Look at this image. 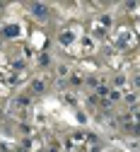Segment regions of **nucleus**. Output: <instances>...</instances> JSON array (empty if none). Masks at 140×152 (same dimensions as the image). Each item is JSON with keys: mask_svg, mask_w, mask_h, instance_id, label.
I'll return each mask as SVG.
<instances>
[{"mask_svg": "<svg viewBox=\"0 0 140 152\" xmlns=\"http://www.w3.org/2000/svg\"><path fill=\"white\" fill-rule=\"evenodd\" d=\"M29 12L36 17V20H46V17H48V7L41 5V3H32L29 5Z\"/></svg>", "mask_w": 140, "mask_h": 152, "instance_id": "1", "label": "nucleus"}, {"mask_svg": "<svg viewBox=\"0 0 140 152\" xmlns=\"http://www.w3.org/2000/svg\"><path fill=\"white\" fill-rule=\"evenodd\" d=\"M29 109V97H17L15 102H12V111L15 113H22V111H27Z\"/></svg>", "mask_w": 140, "mask_h": 152, "instance_id": "2", "label": "nucleus"}, {"mask_svg": "<svg viewBox=\"0 0 140 152\" xmlns=\"http://www.w3.org/2000/svg\"><path fill=\"white\" fill-rule=\"evenodd\" d=\"M44 89H46V82H44V80H34V82H32V92H34V94L44 92Z\"/></svg>", "mask_w": 140, "mask_h": 152, "instance_id": "3", "label": "nucleus"}, {"mask_svg": "<svg viewBox=\"0 0 140 152\" xmlns=\"http://www.w3.org/2000/svg\"><path fill=\"white\" fill-rule=\"evenodd\" d=\"M58 41H61L63 46H68V44H73V34H70V31H63V34H61V39H58Z\"/></svg>", "mask_w": 140, "mask_h": 152, "instance_id": "4", "label": "nucleus"}, {"mask_svg": "<svg viewBox=\"0 0 140 152\" xmlns=\"http://www.w3.org/2000/svg\"><path fill=\"white\" fill-rule=\"evenodd\" d=\"M17 31H19V29H17L15 24H10V27H5V31H3V34H5V36H10V39H12V36H17Z\"/></svg>", "mask_w": 140, "mask_h": 152, "instance_id": "5", "label": "nucleus"}, {"mask_svg": "<svg viewBox=\"0 0 140 152\" xmlns=\"http://www.w3.org/2000/svg\"><path fill=\"white\" fill-rule=\"evenodd\" d=\"M123 102H126V104H128V106H133V104H135V102H138V97H135V94H128V97H126V99H123Z\"/></svg>", "mask_w": 140, "mask_h": 152, "instance_id": "6", "label": "nucleus"}, {"mask_svg": "<svg viewBox=\"0 0 140 152\" xmlns=\"http://www.w3.org/2000/svg\"><path fill=\"white\" fill-rule=\"evenodd\" d=\"M39 63H41V65H48V63H51V58H48V56H41V58H39Z\"/></svg>", "mask_w": 140, "mask_h": 152, "instance_id": "7", "label": "nucleus"}, {"mask_svg": "<svg viewBox=\"0 0 140 152\" xmlns=\"http://www.w3.org/2000/svg\"><path fill=\"white\" fill-rule=\"evenodd\" d=\"M70 82H73V85H80V82H82V77H80V75H73Z\"/></svg>", "mask_w": 140, "mask_h": 152, "instance_id": "8", "label": "nucleus"}, {"mask_svg": "<svg viewBox=\"0 0 140 152\" xmlns=\"http://www.w3.org/2000/svg\"><path fill=\"white\" fill-rule=\"evenodd\" d=\"M114 85H116V87H123V85H126V77H116Z\"/></svg>", "mask_w": 140, "mask_h": 152, "instance_id": "9", "label": "nucleus"}, {"mask_svg": "<svg viewBox=\"0 0 140 152\" xmlns=\"http://www.w3.org/2000/svg\"><path fill=\"white\" fill-rule=\"evenodd\" d=\"M133 82H135V85H138V87H140V75H138V77H135V80H133Z\"/></svg>", "mask_w": 140, "mask_h": 152, "instance_id": "10", "label": "nucleus"}]
</instances>
